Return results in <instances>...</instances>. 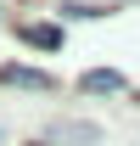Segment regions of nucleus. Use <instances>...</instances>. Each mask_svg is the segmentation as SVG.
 I'll return each instance as SVG.
<instances>
[{
    "instance_id": "3",
    "label": "nucleus",
    "mask_w": 140,
    "mask_h": 146,
    "mask_svg": "<svg viewBox=\"0 0 140 146\" xmlns=\"http://www.w3.org/2000/svg\"><path fill=\"white\" fill-rule=\"evenodd\" d=\"M22 39H28V45L56 51V45H62V28H51V23H28V28H22Z\"/></svg>"
},
{
    "instance_id": "1",
    "label": "nucleus",
    "mask_w": 140,
    "mask_h": 146,
    "mask_svg": "<svg viewBox=\"0 0 140 146\" xmlns=\"http://www.w3.org/2000/svg\"><path fill=\"white\" fill-rule=\"evenodd\" d=\"M84 90L90 96H112V90H129V79L112 73V68H95V73H84Z\"/></svg>"
},
{
    "instance_id": "2",
    "label": "nucleus",
    "mask_w": 140,
    "mask_h": 146,
    "mask_svg": "<svg viewBox=\"0 0 140 146\" xmlns=\"http://www.w3.org/2000/svg\"><path fill=\"white\" fill-rule=\"evenodd\" d=\"M0 79L17 84V90H51V73H39V68H6Z\"/></svg>"
}]
</instances>
